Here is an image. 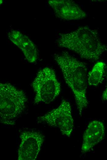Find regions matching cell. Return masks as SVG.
<instances>
[{
  "mask_svg": "<svg viewBox=\"0 0 107 160\" xmlns=\"http://www.w3.org/2000/svg\"><path fill=\"white\" fill-rule=\"evenodd\" d=\"M54 58L61 69L65 81L74 95L79 114L87 107L86 92L87 68L86 64L67 52L55 54Z\"/></svg>",
  "mask_w": 107,
  "mask_h": 160,
  "instance_id": "1",
  "label": "cell"
},
{
  "mask_svg": "<svg viewBox=\"0 0 107 160\" xmlns=\"http://www.w3.org/2000/svg\"><path fill=\"white\" fill-rule=\"evenodd\" d=\"M57 42L59 47L72 51L83 58L93 61L98 60L107 50V46L101 41L98 32L87 26L60 34Z\"/></svg>",
  "mask_w": 107,
  "mask_h": 160,
  "instance_id": "2",
  "label": "cell"
},
{
  "mask_svg": "<svg viewBox=\"0 0 107 160\" xmlns=\"http://www.w3.org/2000/svg\"><path fill=\"white\" fill-rule=\"evenodd\" d=\"M27 101L22 90L11 84L0 82V123L15 125L25 110Z\"/></svg>",
  "mask_w": 107,
  "mask_h": 160,
  "instance_id": "3",
  "label": "cell"
},
{
  "mask_svg": "<svg viewBox=\"0 0 107 160\" xmlns=\"http://www.w3.org/2000/svg\"><path fill=\"white\" fill-rule=\"evenodd\" d=\"M35 92L34 103L49 104L57 97L61 92V86L52 68L45 67L39 70L32 83Z\"/></svg>",
  "mask_w": 107,
  "mask_h": 160,
  "instance_id": "4",
  "label": "cell"
},
{
  "mask_svg": "<svg viewBox=\"0 0 107 160\" xmlns=\"http://www.w3.org/2000/svg\"><path fill=\"white\" fill-rule=\"evenodd\" d=\"M38 122L58 128L62 134L69 137L74 126L70 103L62 100L57 108L38 118Z\"/></svg>",
  "mask_w": 107,
  "mask_h": 160,
  "instance_id": "5",
  "label": "cell"
},
{
  "mask_svg": "<svg viewBox=\"0 0 107 160\" xmlns=\"http://www.w3.org/2000/svg\"><path fill=\"white\" fill-rule=\"evenodd\" d=\"M21 142L18 149V160H35L44 140V135L39 132L24 131L20 135Z\"/></svg>",
  "mask_w": 107,
  "mask_h": 160,
  "instance_id": "6",
  "label": "cell"
},
{
  "mask_svg": "<svg viewBox=\"0 0 107 160\" xmlns=\"http://www.w3.org/2000/svg\"><path fill=\"white\" fill-rule=\"evenodd\" d=\"M56 15L66 20L84 19L86 13L74 2L70 0H50L48 1Z\"/></svg>",
  "mask_w": 107,
  "mask_h": 160,
  "instance_id": "7",
  "label": "cell"
},
{
  "mask_svg": "<svg viewBox=\"0 0 107 160\" xmlns=\"http://www.w3.org/2000/svg\"><path fill=\"white\" fill-rule=\"evenodd\" d=\"M105 132V126L102 122L97 120L90 122L83 134L81 153H87L100 142L104 138Z\"/></svg>",
  "mask_w": 107,
  "mask_h": 160,
  "instance_id": "8",
  "label": "cell"
},
{
  "mask_svg": "<svg viewBox=\"0 0 107 160\" xmlns=\"http://www.w3.org/2000/svg\"><path fill=\"white\" fill-rule=\"evenodd\" d=\"M8 37L12 42L22 50L28 62L33 63L36 61L38 50L36 45L28 37L16 30L10 31Z\"/></svg>",
  "mask_w": 107,
  "mask_h": 160,
  "instance_id": "9",
  "label": "cell"
},
{
  "mask_svg": "<svg viewBox=\"0 0 107 160\" xmlns=\"http://www.w3.org/2000/svg\"><path fill=\"white\" fill-rule=\"evenodd\" d=\"M105 64L98 62L94 65L88 74L87 83L91 86H97L104 80Z\"/></svg>",
  "mask_w": 107,
  "mask_h": 160,
  "instance_id": "10",
  "label": "cell"
},
{
  "mask_svg": "<svg viewBox=\"0 0 107 160\" xmlns=\"http://www.w3.org/2000/svg\"><path fill=\"white\" fill-rule=\"evenodd\" d=\"M107 88H106L105 90L104 91L102 96V100L105 101H106L107 100Z\"/></svg>",
  "mask_w": 107,
  "mask_h": 160,
  "instance_id": "11",
  "label": "cell"
},
{
  "mask_svg": "<svg viewBox=\"0 0 107 160\" xmlns=\"http://www.w3.org/2000/svg\"><path fill=\"white\" fill-rule=\"evenodd\" d=\"M3 1L2 0H0V5H1L3 3Z\"/></svg>",
  "mask_w": 107,
  "mask_h": 160,
  "instance_id": "12",
  "label": "cell"
}]
</instances>
